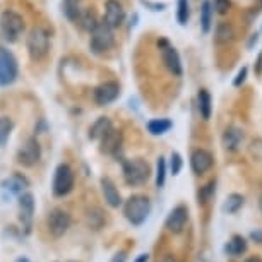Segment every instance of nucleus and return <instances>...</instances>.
I'll return each mask as SVG.
<instances>
[{
    "mask_svg": "<svg viewBox=\"0 0 262 262\" xmlns=\"http://www.w3.org/2000/svg\"><path fill=\"white\" fill-rule=\"evenodd\" d=\"M115 45V36H113V28L103 21L98 23V26L91 31V39H90V48L96 55H103L105 52L112 50Z\"/></svg>",
    "mask_w": 262,
    "mask_h": 262,
    "instance_id": "1",
    "label": "nucleus"
},
{
    "mask_svg": "<svg viewBox=\"0 0 262 262\" xmlns=\"http://www.w3.org/2000/svg\"><path fill=\"white\" fill-rule=\"evenodd\" d=\"M149 211H151V202L144 195L130 197V199L125 202V207H123V214H125V217L128 220V223H132L136 226L144 223L147 220V216H149Z\"/></svg>",
    "mask_w": 262,
    "mask_h": 262,
    "instance_id": "2",
    "label": "nucleus"
},
{
    "mask_svg": "<svg viewBox=\"0 0 262 262\" xmlns=\"http://www.w3.org/2000/svg\"><path fill=\"white\" fill-rule=\"evenodd\" d=\"M26 47L31 60H41L50 50V36L43 28H33L28 34Z\"/></svg>",
    "mask_w": 262,
    "mask_h": 262,
    "instance_id": "3",
    "label": "nucleus"
},
{
    "mask_svg": "<svg viewBox=\"0 0 262 262\" xmlns=\"http://www.w3.org/2000/svg\"><path fill=\"white\" fill-rule=\"evenodd\" d=\"M24 31V19L21 14L6 11L0 16V33L9 43H16Z\"/></svg>",
    "mask_w": 262,
    "mask_h": 262,
    "instance_id": "4",
    "label": "nucleus"
},
{
    "mask_svg": "<svg viewBox=\"0 0 262 262\" xmlns=\"http://www.w3.org/2000/svg\"><path fill=\"white\" fill-rule=\"evenodd\" d=\"M149 175H151V168L144 160H141V158L123 161V179H125L128 185L136 187V185L146 184Z\"/></svg>",
    "mask_w": 262,
    "mask_h": 262,
    "instance_id": "5",
    "label": "nucleus"
},
{
    "mask_svg": "<svg viewBox=\"0 0 262 262\" xmlns=\"http://www.w3.org/2000/svg\"><path fill=\"white\" fill-rule=\"evenodd\" d=\"M17 60L7 48L0 47V86H11L17 79Z\"/></svg>",
    "mask_w": 262,
    "mask_h": 262,
    "instance_id": "6",
    "label": "nucleus"
},
{
    "mask_svg": "<svg viewBox=\"0 0 262 262\" xmlns=\"http://www.w3.org/2000/svg\"><path fill=\"white\" fill-rule=\"evenodd\" d=\"M74 187V171L69 165H58L53 179V194L58 197L67 195Z\"/></svg>",
    "mask_w": 262,
    "mask_h": 262,
    "instance_id": "7",
    "label": "nucleus"
},
{
    "mask_svg": "<svg viewBox=\"0 0 262 262\" xmlns=\"http://www.w3.org/2000/svg\"><path fill=\"white\" fill-rule=\"evenodd\" d=\"M39 158H41L39 142L36 141V137H29L17 152V161L24 166H33L39 161Z\"/></svg>",
    "mask_w": 262,
    "mask_h": 262,
    "instance_id": "8",
    "label": "nucleus"
},
{
    "mask_svg": "<svg viewBox=\"0 0 262 262\" xmlns=\"http://www.w3.org/2000/svg\"><path fill=\"white\" fill-rule=\"evenodd\" d=\"M158 47H160V50H161V58H163V62H165L168 71H170L173 76H182V62H180L179 52H177L166 39L158 41Z\"/></svg>",
    "mask_w": 262,
    "mask_h": 262,
    "instance_id": "9",
    "label": "nucleus"
},
{
    "mask_svg": "<svg viewBox=\"0 0 262 262\" xmlns=\"http://www.w3.org/2000/svg\"><path fill=\"white\" fill-rule=\"evenodd\" d=\"M69 226H71V216L69 212L63 209H53L48 216V230L50 233L58 238V236H63L67 233Z\"/></svg>",
    "mask_w": 262,
    "mask_h": 262,
    "instance_id": "10",
    "label": "nucleus"
},
{
    "mask_svg": "<svg viewBox=\"0 0 262 262\" xmlns=\"http://www.w3.org/2000/svg\"><path fill=\"white\" fill-rule=\"evenodd\" d=\"M118 95H120V86H118V82L108 81V82L100 84L95 90V101L100 106H106L115 101Z\"/></svg>",
    "mask_w": 262,
    "mask_h": 262,
    "instance_id": "11",
    "label": "nucleus"
},
{
    "mask_svg": "<svg viewBox=\"0 0 262 262\" xmlns=\"http://www.w3.org/2000/svg\"><path fill=\"white\" fill-rule=\"evenodd\" d=\"M125 21V11L118 0H106L105 4V23L110 28H120Z\"/></svg>",
    "mask_w": 262,
    "mask_h": 262,
    "instance_id": "12",
    "label": "nucleus"
},
{
    "mask_svg": "<svg viewBox=\"0 0 262 262\" xmlns=\"http://www.w3.org/2000/svg\"><path fill=\"white\" fill-rule=\"evenodd\" d=\"M33 212H34V199H33V194H21L19 197V217L23 221V226L24 230L29 233L31 230V221H33Z\"/></svg>",
    "mask_w": 262,
    "mask_h": 262,
    "instance_id": "13",
    "label": "nucleus"
},
{
    "mask_svg": "<svg viewBox=\"0 0 262 262\" xmlns=\"http://www.w3.org/2000/svg\"><path fill=\"white\" fill-rule=\"evenodd\" d=\"M187 220H189V211H187V207L179 206L166 217V228L170 230L171 233H180V231L185 228Z\"/></svg>",
    "mask_w": 262,
    "mask_h": 262,
    "instance_id": "14",
    "label": "nucleus"
},
{
    "mask_svg": "<svg viewBox=\"0 0 262 262\" xmlns=\"http://www.w3.org/2000/svg\"><path fill=\"white\" fill-rule=\"evenodd\" d=\"M190 166L197 175H202V173H206L207 170H211V166H212L211 152H207L206 149H195L190 156Z\"/></svg>",
    "mask_w": 262,
    "mask_h": 262,
    "instance_id": "15",
    "label": "nucleus"
},
{
    "mask_svg": "<svg viewBox=\"0 0 262 262\" xmlns=\"http://www.w3.org/2000/svg\"><path fill=\"white\" fill-rule=\"evenodd\" d=\"M120 144H122V134L118 130H115V128H110V130L101 137V151L106 152V155L117 152Z\"/></svg>",
    "mask_w": 262,
    "mask_h": 262,
    "instance_id": "16",
    "label": "nucleus"
},
{
    "mask_svg": "<svg viewBox=\"0 0 262 262\" xmlns=\"http://www.w3.org/2000/svg\"><path fill=\"white\" fill-rule=\"evenodd\" d=\"M101 189H103V195H105V201L108 202V206L112 207H118L122 204V197L120 192L117 190L115 184L110 179H101Z\"/></svg>",
    "mask_w": 262,
    "mask_h": 262,
    "instance_id": "17",
    "label": "nucleus"
},
{
    "mask_svg": "<svg viewBox=\"0 0 262 262\" xmlns=\"http://www.w3.org/2000/svg\"><path fill=\"white\" fill-rule=\"evenodd\" d=\"M242 141H244V132H242L240 128H236V127L226 128V132L223 136V146L226 147V149L236 151L238 149V146L242 144Z\"/></svg>",
    "mask_w": 262,
    "mask_h": 262,
    "instance_id": "18",
    "label": "nucleus"
},
{
    "mask_svg": "<svg viewBox=\"0 0 262 262\" xmlns=\"http://www.w3.org/2000/svg\"><path fill=\"white\" fill-rule=\"evenodd\" d=\"M82 11L84 9L81 6V0H62V12L69 21L76 23Z\"/></svg>",
    "mask_w": 262,
    "mask_h": 262,
    "instance_id": "19",
    "label": "nucleus"
},
{
    "mask_svg": "<svg viewBox=\"0 0 262 262\" xmlns=\"http://www.w3.org/2000/svg\"><path fill=\"white\" fill-rule=\"evenodd\" d=\"M98 17H96V14H95V11H91V9H84V11L81 12V16L77 17V21H76V24L81 29H84V31H93L96 26H98Z\"/></svg>",
    "mask_w": 262,
    "mask_h": 262,
    "instance_id": "20",
    "label": "nucleus"
},
{
    "mask_svg": "<svg viewBox=\"0 0 262 262\" xmlns=\"http://www.w3.org/2000/svg\"><path fill=\"white\" fill-rule=\"evenodd\" d=\"M29 185V182L23 175H12L11 179L4 182V189L9 190L11 194H23V190Z\"/></svg>",
    "mask_w": 262,
    "mask_h": 262,
    "instance_id": "21",
    "label": "nucleus"
},
{
    "mask_svg": "<svg viewBox=\"0 0 262 262\" xmlns=\"http://www.w3.org/2000/svg\"><path fill=\"white\" fill-rule=\"evenodd\" d=\"M110 128H112L110 120H108L106 117H101V118H98V120L95 122V125L91 127L90 137H91V139H101V137L105 136L108 130H110Z\"/></svg>",
    "mask_w": 262,
    "mask_h": 262,
    "instance_id": "22",
    "label": "nucleus"
},
{
    "mask_svg": "<svg viewBox=\"0 0 262 262\" xmlns=\"http://www.w3.org/2000/svg\"><path fill=\"white\" fill-rule=\"evenodd\" d=\"M173 127V123L166 118H155V120L147 122V130L151 132L152 136H161L168 132Z\"/></svg>",
    "mask_w": 262,
    "mask_h": 262,
    "instance_id": "23",
    "label": "nucleus"
},
{
    "mask_svg": "<svg viewBox=\"0 0 262 262\" xmlns=\"http://www.w3.org/2000/svg\"><path fill=\"white\" fill-rule=\"evenodd\" d=\"M245 249H247V242L242 238V236H238V235H235L233 238H231L230 242H228V245H226V254L228 255H233V257H236V255H242L245 252Z\"/></svg>",
    "mask_w": 262,
    "mask_h": 262,
    "instance_id": "24",
    "label": "nucleus"
},
{
    "mask_svg": "<svg viewBox=\"0 0 262 262\" xmlns=\"http://www.w3.org/2000/svg\"><path fill=\"white\" fill-rule=\"evenodd\" d=\"M197 100H199L201 117L204 118V120H209V118H211V95L206 90H201Z\"/></svg>",
    "mask_w": 262,
    "mask_h": 262,
    "instance_id": "25",
    "label": "nucleus"
},
{
    "mask_svg": "<svg viewBox=\"0 0 262 262\" xmlns=\"http://www.w3.org/2000/svg\"><path fill=\"white\" fill-rule=\"evenodd\" d=\"M235 36V31L230 24H220L216 29V41L217 43H228Z\"/></svg>",
    "mask_w": 262,
    "mask_h": 262,
    "instance_id": "26",
    "label": "nucleus"
},
{
    "mask_svg": "<svg viewBox=\"0 0 262 262\" xmlns=\"http://www.w3.org/2000/svg\"><path fill=\"white\" fill-rule=\"evenodd\" d=\"M14 128V122L9 117H0V146H4Z\"/></svg>",
    "mask_w": 262,
    "mask_h": 262,
    "instance_id": "27",
    "label": "nucleus"
},
{
    "mask_svg": "<svg viewBox=\"0 0 262 262\" xmlns=\"http://www.w3.org/2000/svg\"><path fill=\"white\" fill-rule=\"evenodd\" d=\"M244 206V197L238 195V194H231L228 199H226L225 206H223V211L228 212V214H233L240 209V207Z\"/></svg>",
    "mask_w": 262,
    "mask_h": 262,
    "instance_id": "28",
    "label": "nucleus"
},
{
    "mask_svg": "<svg viewBox=\"0 0 262 262\" xmlns=\"http://www.w3.org/2000/svg\"><path fill=\"white\" fill-rule=\"evenodd\" d=\"M211 14H212V9H211V2L206 0L202 4V9H201V23H202V31L207 33L211 29Z\"/></svg>",
    "mask_w": 262,
    "mask_h": 262,
    "instance_id": "29",
    "label": "nucleus"
},
{
    "mask_svg": "<svg viewBox=\"0 0 262 262\" xmlns=\"http://www.w3.org/2000/svg\"><path fill=\"white\" fill-rule=\"evenodd\" d=\"M189 0H179V11H177V19L182 26H185L189 21Z\"/></svg>",
    "mask_w": 262,
    "mask_h": 262,
    "instance_id": "30",
    "label": "nucleus"
},
{
    "mask_svg": "<svg viewBox=\"0 0 262 262\" xmlns=\"http://www.w3.org/2000/svg\"><path fill=\"white\" fill-rule=\"evenodd\" d=\"M165 175H166V163H165V158H160V160H158V171H156L158 187H163V184H165Z\"/></svg>",
    "mask_w": 262,
    "mask_h": 262,
    "instance_id": "31",
    "label": "nucleus"
},
{
    "mask_svg": "<svg viewBox=\"0 0 262 262\" xmlns=\"http://www.w3.org/2000/svg\"><path fill=\"white\" fill-rule=\"evenodd\" d=\"M214 187L216 184L214 182H211V184H207L206 187H202V190L199 192V202H207L214 194Z\"/></svg>",
    "mask_w": 262,
    "mask_h": 262,
    "instance_id": "32",
    "label": "nucleus"
},
{
    "mask_svg": "<svg viewBox=\"0 0 262 262\" xmlns=\"http://www.w3.org/2000/svg\"><path fill=\"white\" fill-rule=\"evenodd\" d=\"M170 166H171V173H173V175H179L180 170H182V158H180L179 152H173V155H171Z\"/></svg>",
    "mask_w": 262,
    "mask_h": 262,
    "instance_id": "33",
    "label": "nucleus"
},
{
    "mask_svg": "<svg viewBox=\"0 0 262 262\" xmlns=\"http://www.w3.org/2000/svg\"><path fill=\"white\" fill-rule=\"evenodd\" d=\"M230 7H231V2L230 0H214V9H216V12L217 14H226L230 11Z\"/></svg>",
    "mask_w": 262,
    "mask_h": 262,
    "instance_id": "34",
    "label": "nucleus"
},
{
    "mask_svg": "<svg viewBox=\"0 0 262 262\" xmlns=\"http://www.w3.org/2000/svg\"><path fill=\"white\" fill-rule=\"evenodd\" d=\"M245 76H247V67H244L238 72V76H236V79H235V86H240V84L245 81Z\"/></svg>",
    "mask_w": 262,
    "mask_h": 262,
    "instance_id": "35",
    "label": "nucleus"
},
{
    "mask_svg": "<svg viewBox=\"0 0 262 262\" xmlns=\"http://www.w3.org/2000/svg\"><path fill=\"white\" fill-rule=\"evenodd\" d=\"M262 72V53L259 55V60H257V74Z\"/></svg>",
    "mask_w": 262,
    "mask_h": 262,
    "instance_id": "36",
    "label": "nucleus"
},
{
    "mask_svg": "<svg viewBox=\"0 0 262 262\" xmlns=\"http://www.w3.org/2000/svg\"><path fill=\"white\" fill-rule=\"evenodd\" d=\"M112 262H125V259H123V255L122 254H117L115 257H113V260Z\"/></svg>",
    "mask_w": 262,
    "mask_h": 262,
    "instance_id": "37",
    "label": "nucleus"
},
{
    "mask_svg": "<svg viewBox=\"0 0 262 262\" xmlns=\"http://www.w3.org/2000/svg\"><path fill=\"white\" fill-rule=\"evenodd\" d=\"M160 262H175V259H173L171 255H165V257H163V259H161Z\"/></svg>",
    "mask_w": 262,
    "mask_h": 262,
    "instance_id": "38",
    "label": "nucleus"
},
{
    "mask_svg": "<svg viewBox=\"0 0 262 262\" xmlns=\"http://www.w3.org/2000/svg\"><path fill=\"white\" fill-rule=\"evenodd\" d=\"M136 262H147V255H146V254H144V255H141Z\"/></svg>",
    "mask_w": 262,
    "mask_h": 262,
    "instance_id": "39",
    "label": "nucleus"
},
{
    "mask_svg": "<svg viewBox=\"0 0 262 262\" xmlns=\"http://www.w3.org/2000/svg\"><path fill=\"white\" fill-rule=\"evenodd\" d=\"M245 262H262L260 259H257V257H250V259H247Z\"/></svg>",
    "mask_w": 262,
    "mask_h": 262,
    "instance_id": "40",
    "label": "nucleus"
},
{
    "mask_svg": "<svg viewBox=\"0 0 262 262\" xmlns=\"http://www.w3.org/2000/svg\"><path fill=\"white\" fill-rule=\"evenodd\" d=\"M16 262H29V260L26 259V257H21V259H17Z\"/></svg>",
    "mask_w": 262,
    "mask_h": 262,
    "instance_id": "41",
    "label": "nucleus"
},
{
    "mask_svg": "<svg viewBox=\"0 0 262 262\" xmlns=\"http://www.w3.org/2000/svg\"><path fill=\"white\" fill-rule=\"evenodd\" d=\"M259 204H260V211H262V197H260V202H259Z\"/></svg>",
    "mask_w": 262,
    "mask_h": 262,
    "instance_id": "42",
    "label": "nucleus"
}]
</instances>
